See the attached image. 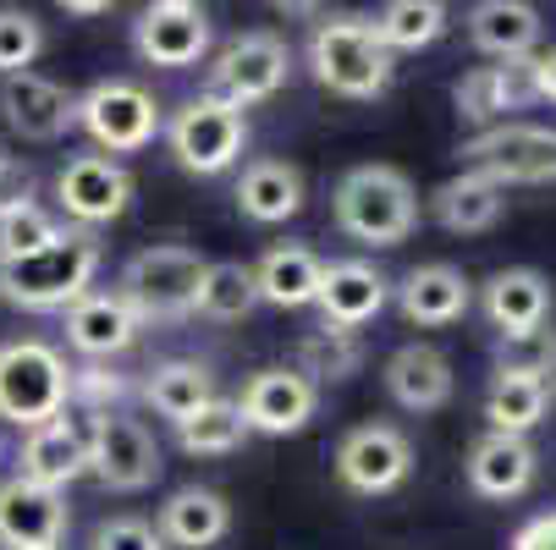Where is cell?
Returning a JSON list of instances; mask_svg holds the SVG:
<instances>
[{"instance_id": "cell-1", "label": "cell", "mask_w": 556, "mask_h": 550, "mask_svg": "<svg viewBox=\"0 0 556 550\" xmlns=\"http://www.w3.org/2000/svg\"><path fill=\"white\" fill-rule=\"evenodd\" d=\"M331 220L364 248H396L419 226V188L396 166H353L331 188Z\"/></svg>"}, {"instance_id": "cell-2", "label": "cell", "mask_w": 556, "mask_h": 550, "mask_svg": "<svg viewBox=\"0 0 556 550\" xmlns=\"http://www.w3.org/2000/svg\"><path fill=\"white\" fill-rule=\"evenodd\" d=\"M100 276V238L84 226H66L61 243L28 254V259H0V297L28 314H55L89 297Z\"/></svg>"}, {"instance_id": "cell-3", "label": "cell", "mask_w": 556, "mask_h": 550, "mask_svg": "<svg viewBox=\"0 0 556 550\" xmlns=\"http://www.w3.org/2000/svg\"><path fill=\"white\" fill-rule=\"evenodd\" d=\"M204 270H210V259H204L199 248H182V243L138 248V254L122 265L116 297L138 314V325H149V320L172 325V320H188V314H199Z\"/></svg>"}, {"instance_id": "cell-4", "label": "cell", "mask_w": 556, "mask_h": 550, "mask_svg": "<svg viewBox=\"0 0 556 550\" xmlns=\"http://www.w3.org/2000/svg\"><path fill=\"white\" fill-rule=\"evenodd\" d=\"M66 402H72V369L50 342H39V336L0 342V419L28 435V430L61 419Z\"/></svg>"}, {"instance_id": "cell-5", "label": "cell", "mask_w": 556, "mask_h": 550, "mask_svg": "<svg viewBox=\"0 0 556 550\" xmlns=\"http://www.w3.org/2000/svg\"><path fill=\"white\" fill-rule=\"evenodd\" d=\"M308 66L314 84L342 100H380L391 89V50L364 17H326L308 34Z\"/></svg>"}, {"instance_id": "cell-6", "label": "cell", "mask_w": 556, "mask_h": 550, "mask_svg": "<svg viewBox=\"0 0 556 550\" xmlns=\"http://www.w3.org/2000/svg\"><path fill=\"white\" fill-rule=\"evenodd\" d=\"M166 143L177 154V166L188 177H220L243 161V143H249V116L226 105L220 94H199V100H182L172 127H166Z\"/></svg>"}, {"instance_id": "cell-7", "label": "cell", "mask_w": 556, "mask_h": 550, "mask_svg": "<svg viewBox=\"0 0 556 550\" xmlns=\"http://www.w3.org/2000/svg\"><path fill=\"white\" fill-rule=\"evenodd\" d=\"M457 161H463V171H480L496 188H513V182L545 188V182H556V132L529 127V121H502L491 132H473L457 149Z\"/></svg>"}, {"instance_id": "cell-8", "label": "cell", "mask_w": 556, "mask_h": 550, "mask_svg": "<svg viewBox=\"0 0 556 550\" xmlns=\"http://www.w3.org/2000/svg\"><path fill=\"white\" fill-rule=\"evenodd\" d=\"M77 127H84L105 154H138L161 132V100L132 77H105L77 100Z\"/></svg>"}, {"instance_id": "cell-9", "label": "cell", "mask_w": 556, "mask_h": 550, "mask_svg": "<svg viewBox=\"0 0 556 550\" xmlns=\"http://www.w3.org/2000/svg\"><path fill=\"white\" fill-rule=\"evenodd\" d=\"M287 72H292L287 39H281L276 28H249V34H237V39L215 55V66H210V84H215V89H210V94H220V100L237 105V111H249V105L281 94Z\"/></svg>"}, {"instance_id": "cell-10", "label": "cell", "mask_w": 556, "mask_h": 550, "mask_svg": "<svg viewBox=\"0 0 556 550\" xmlns=\"http://www.w3.org/2000/svg\"><path fill=\"white\" fill-rule=\"evenodd\" d=\"M161 440H154L138 419L127 413H100L89 419V474L116 490V496H138L161 479Z\"/></svg>"}, {"instance_id": "cell-11", "label": "cell", "mask_w": 556, "mask_h": 550, "mask_svg": "<svg viewBox=\"0 0 556 550\" xmlns=\"http://www.w3.org/2000/svg\"><path fill=\"white\" fill-rule=\"evenodd\" d=\"M414 474V440L396 424H353L337 440V479L353 496H391Z\"/></svg>"}, {"instance_id": "cell-12", "label": "cell", "mask_w": 556, "mask_h": 550, "mask_svg": "<svg viewBox=\"0 0 556 550\" xmlns=\"http://www.w3.org/2000/svg\"><path fill=\"white\" fill-rule=\"evenodd\" d=\"M132 50L161 72H188L210 50V12L193 0H154L132 23Z\"/></svg>"}, {"instance_id": "cell-13", "label": "cell", "mask_w": 556, "mask_h": 550, "mask_svg": "<svg viewBox=\"0 0 556 550\" xmlns=\"http://www.w3.org/2000/svg\"><path fill=\"white\" fill-rule=\"evenodd\" d=\"M55 204L72 226L94 231L132 204V171L122 161H111V154H77L55 177Z\"/></svg>"}, {"instance_id": "cell-14", "label": "cell", "mask_w": 556, "mask_h": 550, "mask_svg": "<svg viewBox=\"0 0 556 550\" xmlns=\"http://www.w3.org/2000/svg\"><path fill=\"white\" fill-rule=\"evenodd\" d=\"M314 408H320V385L298 369H260L243 380V397H237V413L254 435H298Z\"/></svg>"}, {"instance_id": "cell-15", "label": "cell", "mask_w": 556, "mask_h": 550, "mask_svg": "<svg viewBox=\"0 0 556 550\" xmlns=\"http://www.w3.org/2000/svg\"><path fill=\"white\" fill-rule=\"evenodd\" d=\"M0 121H7L23 143H55L77 127V100L61 84H50V77L23 72V77L0 84Z\"/></svg>"}, {"instance_id": "cell-16", "label": "cell", "mask_w": 556, "mask_h": 550, "mask_svg": "<svg viewBox=\"0 0 556 550\" xmlns=\"http://www.w3.org/2000/svg\"><path fill=\"white\" fill-rule=\"evenodd\" d=\"M89 474V430L84 424H72L66 413L28 430L23 435V451H17V479L39 485V490H66L72 479H84Z\"/></svg>"}, {"instance_id": "cell-17", "label": "cell", "mask_w": 556, "mask_h": 550, "mask_svg": "<svg viewBox=\"0 0 556 550\" xmlns=\"http://www.w3.org/2000/svg\"><path fill=\"white\" fill-rule=\"evenodd\" d=\"M66 539V501L28 479L0 485V545L7 550H61Z\"/></svg>"}, {"instance_id": "cell-18", "label": "cell", "mask_w": 556, "mask_h": 550, "mask_svg": "<svg viewBox=\"0 0 556 550\" xmlns=\"http://www.w3.org/2000/svg\"><path fill=\"white\" fill-rule=\"evenodd\" d=\"M386 297H391V281L369 259H337L320 276V297H314V308L326 314L331 331H348L353 336L358 325H369L375 314L386 308Z\"/></svg>"}, {"instance_id": "cell-19", "label": "cell", "mask_w": 556, "mask_h": 550, "mask_svg": "<svg viewBox=\"0 0 556 550\" xmlns=\"http://www.w3.org/2000/svg\"><path fill=\"white\" fill-rule=\"evenodd\" d=\"M545 314H551V286L540 270L518 265V270H496L485 281V320L507 342H534L545 331Z\"/></svg>"}, {"instance_id": "cell-20", "label": "cell", "mask_w": 556, "mask_h": 550, "mask_svg": "<svg viewBox=\"0 0 556 550\" xmlns=\"http://www.w3.org/2000/svg\"><path fill=\"white\" fill-rule=\"evenodd\" d=\"M473 303V286L457 265H419L403 276L396 286V308H403L408 325H425V331H441V325H457Z\"/></svg>"}, {"instance_id": "cell-21", "label": "cell", "mask_w": 556, "mask_h": 550, "mask_svg": "<svg viewBox=\"0 0 556 550\" xmlns=\"http://www.w3.org/2000/svg\"><path fill=\"white\" fill-rule=\"evenodd\" d=\"M534 94H529V72L523 66H473L457 77L452 89V105L463 121H473L480 132L513 121V111H523Z\"/></svg>"}, {"instance_id": "cell-22", "label": "cell", "mask_w": 556, "mask_h": 550, "mask_svg": "<svg viewBox=\"0 0 556 550\" xmlns=\"http://www.w3.org/2000/svg\"><path fill=\"white\" fill-rule=\"evenodd\" d=\"M534 446L523 435H480L468 451V485L485 501H518L534 485Z\"/></svg>"}, {"instance_id": "cell-23", "label": "cell", "mask_w": 556, "mask_h": 550, "mask_svg": "<svg viewBox=\"0 0 556 550\" xmlns=\"http://www.w3.org/2000/svg\"><path fill=\"white\" fill-rule=\"evenodd\" d=\"M66 342L84 358H116L138 342V314L116 292H89L66 308Z\"/></svg>"}, {"instance_id": "cell-24", "label": "cell", "mask_w": 556, "mask_h": 550, "mask_svg": "<svg viewBox=\"0 0 556 550\" xmlns=\"http://www.w3.org/2000/svg\"><path fill=\"white\" fill-rule=\"evenodd\" d=\"M386 391H391V402L396 408H408V413H435L452 402V363L425 347V342H408V347H396L386 358Z\"/></svg>"}, {"instance_id": "cell-25", "label": "cell", "mask_w": 556, "mask_h": 550, "mask_svg": "<svg viewBox=\"0 0 556 550\" xmlns=\"http://www.w3.org/2000/svg\"><path fill=\"white\" fill-rule=\"evenodd\" d=\"M154 528H161V539L177 545V550H210V545L226 539V528H231V507H226L220 490L182 485V490L166 496L161 523H154Z\"/></svg>"}, {"instance_id": "cell-26", "label": "cell", "mask_w": 556, "mask_h": 550, "mask_svg": "<svg viewBox=\"0 0 556 550\" xmlns=\"http://www.w3.org/2000/svg\"><path fill=\"white\" fill-rule=\"evenodd\" d=\"M551 397H545V374L540 363H502L491 374V391H485V419L496 435H529L540 419H545Z\"/></svg>"}, {"instance_id": "cell-27", "label": "cell", "mask_w": 556, "mask_h": 550, "mask_svg": "<svg viewBox=\"0 0 556 550\" xmlns=\"http://www.w3.org/2000/svg\"><path fill=\"white\" fill-rule=\"evenodd\" d=\"M320 276H326V259L303 243H276L254 265L260 303H276V308H308L320 297Z\"/></svg>"}, {"instance_id": "cell-28", "label": "cell", "mask_w": 556, "mask_h": 550, "mask_svg": "<svg viewBox=\"0 0 556 550\" xmlns=\"http://www.w3.org/2000/svg\"><path fill=\"white\" fill-rule=\"evenodd\" d=\"M468 39H473V50L518 66L540 39V12L529 0H480V7L468 12Z\"/></svg>"}, {"instance_id": "cell-29", "label": "cell", "mask_w": 556, "mask_h": 550, "mask_svg": "<svg viewBox=\"0 0 556 550\" xmlns=\"http://www.w3.org/2000/svg\"><path fill=\"white\" fill-rule=\"evenodd\" d=\"M237 209L254 226H281L303 209V171L292 161H254L237 177Z\"/></svg>"}, {"instance_id": "cell-30", "label": "cell", "mask_w": 556, "mask_h": 550, "mask_svg": "<svg viewBox=\"0 0 556 550\" xmlns=\"http://www.w3.org/2000/svg\"><path fill=\"white\" fill-rule=\"evenodd\" d=\"M502 209H507V188H496V182L480 177V171H457L452 182H441V188L430 193V215H435L446 231H457V238L491 231V226L502 220Z\"/></svg>"}, {"instance_id": "cell-31", "label": "cell", "mask_w": 556, "mask_h": 550, "mask_svg": "<svg viewBox=\"0 0 556 550\" xmlns=\"http://www.w3.org/2000/svg\"><path fill=\"white\" fill-rule=\"evenodd\" d=\"M138 391H143V402L161 413V419L188 424L199 408L215 402V374H210L204 363H193V358H166V363H154V369L143 374Z\"/></svg>"}, {"instance_id": "cell-32", "label": "cell", "mask_w": 556, "mask_h": 550, "mask_svg": "<svg viewBox=\"0 0 556 550\" xmlns=\"http://www.w3.org/2000/svg\"><path fill=\"white\" fill-rule=\"evenodd\" d=\"M369 28L386 50H425L446 34V7L441 0H391Z\"/></svg>"}, {"instance_id": "cell-33", "label": "cell", "mask_w": 556, "mask_h": 550, "mask_svg": "<svg viewBox=\"0 0 556 550\" xmlns=\"http://www.w3.org/2000/svg\"><path fill=\"white\" fill-rule=\"evenodd\" d=\"M254 308H260L254 265L215 259V265L204 270V286H199V314H204V320H249Z\"/></svg>"}, {"instance_id": "cell-34", "label": "cell", "mask_w": 556, "mask_h": 550, "mask_svg": "<svg viewBox=\"0 0 556 550\" xmlns=\"http://www.w3.org/2000/svg\"><path fill=\"white\" fill-rule=\"evenodd\" d=\"M177 440H182L188 457H226V451H237V446L249 440V424H243V413H237V402H220L215 397L188 424H177Z\"/></svg>"}, {"instance_id": "cell-35", "label": "cell", "mask_w": 556, "mask_h": 550, "mask_svg": "<svg viewBox=\"0 0 556 550\" xmlns=\"http://www.w3.org/2000/svg\"><path fill=\"white\" fill-rule=\"evenodd\" d=\"M61 231H66V226H61L45 204L17 199V204L0 209V259H28V254L61 243Z\"/></svg>"}, {"instance_id": "cell-36", "label": "cell", "mask_w": 556, "mask_h": 550, "mask_svg": "<svg viewBox=\"0 0 556 550\" xmlns=\"http://www.w3.org/2000/svg\"><path fill=\"white\" fill-rule=\"evenodd\" d=\"M358 363H364V347L348 331L320 325V331H308L298 342V374H308L314 385L320 380H348V374H358Z\"/></svg>"}, {"instance_id": "cell-37", "label": "cell", "mask_w": 556, "mask_h": 550, "mask_svg": "<svg viewBox=\"0 0 556 550\" xmlns=\"http://www.w3.org/2000/svg\"><path fill=\"white\" fill-rule=\"evenodd\" d=\"M45 55V23L23 7H0V84L23 77Z\"/></svg>"}, {"instance_id": "cell-38", "label": "cell", "mask_w": 556, "mask_h": 550, "mask_svg": "<svg viewBox=\"0 0 556 550\" xmlns=\"http://www.w3.org/2000/svg\"><path fill=\"white\" fill-rule=\"evenodd\" d=\"M127 374L105 369V363H84V369H72V402L77 408H89V419L100 413H116V402H127Z\"/></svg>"}, {"instance_id": "cell-39", "label": "cell", "mask_w": 556, "mask_h": 550, "mask_svg": "<svg viewBox=\"0 0 556 550\" xmlns=\"http://www.w3.org/2000/svg\"><path fill=\"white\" fill-rule=\"evenodd\" d=\"M94 550H166V539L143 517H111L94 528Z\"/></svg>"}, {"instance_id": "cell-40", "label": "cell", "mask_w": 556, "mask_h": 550, "mask_svg": "<svg viewBox=\"0 0 556 550\" xmlns=\"http://www.w3.org/2000/svg\"><path fill=\"white\" fill-rule=\"evenodd\" d=\"M28 182H34V177H28V166L7 149V138H0V209L17 204V199H28Z\"/></svg>"}, {"instance_id": "cell-41", "label": "cell", "mask_w": 556, "mask_h": 550, "mask_svg": "<svg viewBox=\"0 0 556 550\" xmlns=\"http://www.w3.org/2000/svg\"><path fill=\"white\" fill-rule=\"evenodd\" d=\"M513 550H556V512L529 517V523L513 534Z\"/></svg>"}, {"instance_id": "cell-42", "label": "cell", "mask_w": 556, "mask_h": 550, "mask_svg": "<svg viewBox=\"0 0 556 550\" xmlns=\"http://www.w3.org/2000/svg\"><path fill=\"white\" fill-rule=\"evenodd\" d=\"M523 72H529V94L556 105V50H545L540 61H523Z\"/></svg>"}, {"instance_id": "cell-43", "label": "cell", "mask_w": 556, "mask_h": 550, "mask_svg": "<svg viewBox=\"0 0 556 550\" xmlns=\"http://www.w3.org/2000/svg\"><path fill=\"white\" fill-rule=\"evenodd\" d=\"M66 12L72 17H105L111 7H105V0H66Z\"/></svg>"}, {"instance_id": "cell-44", "label": "cell", "mask_w": 556, "mask_h": 550, "mask_svg": "<svg viewBox=\"0 0 556 550\" xmlns=\"http://www.w3.org/2000/svg\"><path fill=\"white\" fill-rule=\"evenodd\" d=\"M540 374H545V397H551V402H556V353H551V358H545V363H540Z\"/></svg>"}]
</instances>
